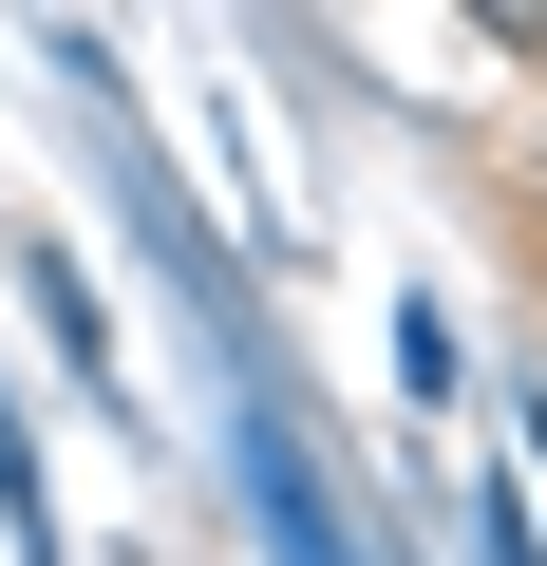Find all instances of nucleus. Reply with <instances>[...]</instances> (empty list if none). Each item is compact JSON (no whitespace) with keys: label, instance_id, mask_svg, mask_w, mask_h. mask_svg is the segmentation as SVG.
Here are the masks:
<instances>
[]
</instances>
